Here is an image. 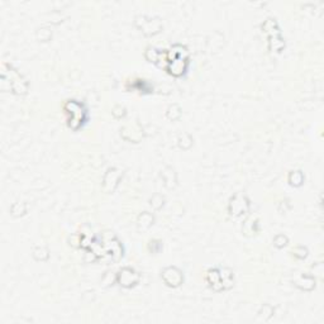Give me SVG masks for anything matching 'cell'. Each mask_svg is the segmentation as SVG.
I'll list each match as a JSON object with an SVG mask.
<instances>
[{
    "label": "cell",
    "instance_id": "cell-3",
    "mask_svg": "<svg viewBox=\"0 0 324 324\" xmlns=\"http://www.w3.org/2000/svg\"><path fill=\"white\" fill-rule=\"evenodd\" d=\"M162 279L169 286H179L183 281V275L178 268L174 267V275H171V268H166L162 273Z\"/></svg>",
    "mask_w": 324,
    "mask_h": 324
},
{
    "label": "cell",
    "instance_id": "cell-2",
    "mask_svg": "<svg viewBox=\"0 0 324 324\" xmlns=\"http://www.w3.org/2000/svg\"><path fill=\"white\" fill-rule=\"evenodd\" d=\"M118 280L122 286H124V288H130V286L137 284V281H138V275H137V272H135L133 268L126 267L119 272Z\"/></svg>",
    "mask_w": 324,
    "mask_h": 324
},
{
    "label": "cell",
    "instance_id": "cell-1",
    "mask_svg": "<svg viewBox=\"0 0 324 324\" xmlns=\"http://www.w3.org/2000/svg\"><path fill=\"white\" fill-rule=\"evenodd\" d=\"M65 109L68 110L67 113L71 116V118L68 119V127L72 128V130L73 126H75L73 123H79L80 126V124L85 121L84 114L86 110H82V105H80L79 103H76L75 100H68L65 105Z\"/></svg>",
    "mask_w": 324,
    "mask_h": 324
}]
</instances>
